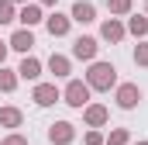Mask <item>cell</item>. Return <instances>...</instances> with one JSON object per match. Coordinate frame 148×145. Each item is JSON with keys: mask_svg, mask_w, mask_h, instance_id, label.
<instances>
[{"mask_svg": "<svg viewBox=\"0 0 148 145\" xmlns=\"http://www.w3.org/2000/svg\"><path fill=\"white\" fill-rule=\"evenodd\" d=\"M86 83L93 90H110L114 83H117V69H114L110 62H93V69L86 72Z\"/></svg>", "mask_w": 148, "mask_h": 145, "instance_id": "cell-1", "label": "cell"}, {"mask_svg": "<svg viewBox=\"0 0 148 145\" xmlns=\"http://www.w3.org/2000/svg\"><path fill=\"white\" fill-rule=\"evenodd\" d=\"M86 100H90V83L73 79V83L66 86V104H69V107H86Z\"/></svg>", "mask_w": 148, "mask_h": 145, "instance_id": "cell-2", "label": "cell"}, {"mask_svg": "<svg viewBox=\"0 0 148 145\" xmlns=\"http://www.w3.org/2000/svg\"><path fill=\"white\" fill-rule=\"evenodd\" d=\"M138 100H141V90L134 86V83H124L121 90H117V104L124 110H131V107H138Z\"/></svg>", "mask_w": 148, "mask_h": 145, "instance_id": "cell-3", "label": "cell"}, {"mask_svg": "<svg viewBox=\"0 0 148 145\" xmlns=\"http://www.w3.org/2000/svg\"><path fill=\"white\" fill-rule=\"evenodd\" d=\"M55 100H59L55 83H38V86H35V104H38V107H52Z\"/></svg>", "mask_w": 148, "mask_h": 145, "instance_id": "cell-4", "label": "cell"}, {"mask_svg": "<svg viewBox=\"0 0 148 145\" xmlns=\"http://www.w3.org/2000/svg\"><path fill=\"white\" fill-rule=\"evenodd\" d=\"M73 124L69 121H55L52 128H48V138H52V145H66V142H73Z\"/></svg>", "mask_w": 148, "mask_h": 145, "instance_id": "cell-5", "label": "cell"}, {"mask_svg": "<svg viewBox=\"0 0 148 145\" xmlns=\"http://www.w3.org/2000/svg\"><path fill=\"white\" fill-rule=\"evenodd\" d=\"M73 55L76 59H93V55H97V41H93V38H76Z\"/></svg>", "mask_w": 148, "mask_h": 145, "instance_id": "cell-6", "label": "cell"}, {"mask_svg": "<svg viewBox=\"0 0 148 145\" xmlns=\"http://www.w3.org/2000/svg\"><path fill=\"white\" fill-rule=\"evenodd\" d=\"M73 21H79V24H90V21H97V10H93V3L79 0V3L73 7Z\"/></svg>", "mask_w": 148, "mask_h": 145, "instance_id": "cell-7", "label": "cell"}, {"mask_svg": "<svg viewBox=\"0 0 148 145\" xmlns=\"http://www.w3.org/2000/svg\"><path fill=\"white\" fill-rule=\"evenodd\" d=\"M69 21H73V17H66V14H52V17H48L52 38H62V35H66V31H69Z\"/></svg>", "mask_w": 148, "mask_h": 145, "instance_id": "cell-8", "label": "cell"}, {"mask_svg": "<svg viewBox=\"0 0 148 145\" xmlns=\"http://www.w3.org/2000/svg\"><path fill=\"white\" fill-rule=\"evenodd\" d=\"M35 45V35L28 31V28H21V31H14V38H10V48H17V52H28Z\"/></svg>", "mask_w": 148, "mask_h": 145, "instance_id": "cell-9", "label": "cell"}, {"mask_svg": "<svg viewBox=\"0 0 148 145\" xmlns=\"http://www.w3.org/2000/svg\"><path fill=\"white\" fill-rule=\"evenodd\" d=\"M17 72H21L24 79H38V72H41V62H38V59H31V55H28V59H24V62L17 66Z\"/></svg>", "mask_w": 148, "mask_h": 145, "instance_id": "cell-10", "label": "cell"}, {"mask_svg": "<svg viewBox=\"0 0 148 145\" xmlns=\"http://www.w3.org/2000/svg\"><path fill=\"white\" fill-rule=\"evenodd\" d=\"M100 35L107 38V41H121V38H124V28L110 17V21H103V31H100Z\"/></svg>", "mask_w": 148, "mask_h": 145, "instance_id": "cell-11", "label": "cell"}, {"mask_svg": "<svg viewBox=\"0 0 148 145\" xmlns=\"http://www.w3.org/2000/svg\"><path fill=\"white\" fill-rule=\"evenodd\" d=\"M0 124H3V128H17V124H21V110L17 107H3L0 110Z\"/></svg>", "mask_w": 148, "mask_h": 145, "instance_id": "cell-12", "label": "cell"}, {"mask_svg": "<svg viewBox=\"0 0 148 145\" xmlns=\"http://www.w3.org/2000/svg\"><path fill=\"white\" fill-rule=\"evenodd\" d=\"M86 121H90L93 128H100V124L107 121V107H100V104H93V107H86Z\"/></svg>", "mask_w": 148, "mask_h": 145, "instance_id": "cell-13", "label": "cell"}, {"mask_svg": "<svg viewBox=\"0 0 148 145\" xmlns=\"http://www.w3.org/2000/svg\"><path fill=\"white\" fill-rule=\"evenodd\" d=\"M48 69L55 72V76H69V59L66 55H52L48 59Z\"/></svg>", "mask_w": 148, "mask_h": 145, "instance_id": "cell-14", "label": "cell"}, {"mask_svg": "<svg viewBox=\"0 0 148 145\" xmlns=\"http://www.w3.org/2000/svg\"><path fill=\"white\" fill-rule=\"evenodd\" d=\"M17 17H21V24H24V28H31V24H38V21H41V10H38V7H24Z\"/></svg>", "mask_w": 148, "mask_h": 145, "instance_id": "cell-15", "label": "cell"}, {"mask_svg": "<svg viewBox=\"0 0 148 145\" xmlns=\"http://www.w3.org/2000/svg\"><path fill=\"white\" fill-rule=\"evenodd\" d=\"M127 28H131V35H148V17H131Z\"/></svg>", "mask_w": 148, "mask_h": 145, "instance_id": "cell-16", "label": "cell"}, {"mask_svg": "<svg viewBox=\"0 0 148 145\" xmlns=\"http://www.w3.org/2000/svg\"><path fill=\"white\" fill-rule=\"evenodd\" d=\"M10 21H14V3L0 0V24H10Z\"/></svg>", "mask_w": 148, "mask_h": 145, "instance_id": "cell-17", "label": "cell"}, {"mask_svg": "<svg viewBox=\"0 0 148 145\" xmlns=\"http://www.w3.org/2000/svg\"><path fill=\"white\" fill-rule=\"evenodd\" d=\"M14 86H17V76L7 72V69H0V90H14Z\"/></svg>", "mask_w": 148, "mask_h": 145, "instance_id": "cell-18", "label": "cell"}, {"mask_svg": "<svg viewBox=\"0 0 148 145\" xmlns=\"http://www.w3.org/2000/svg\"><path fill=\"white\" fill-rule=\"evenodd\" d=\"M110 10L114 14H127L131 10V0H110Z\"/></svg>", "mask_w": 148, "mask_h": 145, "instance_id": "cell-19", "label": "cell"}, {"mask_svg": "<svg viewBox=\"0 0 148 145\" xmlns=\"http://www.w3.org/2000/svg\"><path fill=\"white\" fill-rule=\"evenodd\" d=\"M134 62L138 66H148V45H138L134 48Z\"/></svg>", "mask_w": 148, "mask_h": 145, "instance_id": "cell-20", "label": "cell"}, {"mask_svg": "<svg viewBox=\"0 0 148 145\" xmlns=\"http://www.w3.org/2000/svg\"><path fill=\"white\" fill-rule=\"evenodd\" d=\"M124 142H127V131H124V128H117L110 138H107V145H124Z\"/></svg>", "mask_w": 148, "mask_h": 145, "instance_id": "cell-21", "label": "cell"}, {"mask_svg": "<svg viewBox=\"0 0 148 145\" xmlns=\"http://www.w3.org/2000/svg\"><path fill=\"white\" fill-rule=\"evenodd\" d=\"M86 145H103V135H100V131H90V135H86Z\"/></svg>", "mask_w": 148, "mask_h": 145, "instance_id": "cell-22", "label": "cell"}, {"mask_svg": "<svg viewBox=\"0 0 148 145\" xmlns=\"http://www.w3.org/2000/svg\"><path fill=\"white\" fill-rule=\"evenodd\" d=\"M3 145H28L24 135H10V138H3Z\"/></svg>", "mask_w": 148, "mask_h": 145, "instance_id": "cell-23", "label": "cell"}, {"mask_svg": "<svg viewBox=\"0 0 148 145\" xmlns=\"http://www.w3.org/2000/svg\"><path fill=\"white\" fill-rule=\"evenodd\" d=\"M3 55H7V45H0V62H3Z\"/></svg>", "mask_w": 148, "mask_h": 145, "instance_id": "cell-24", "label": "cell"}, {"mask_svg": "<svg viewBox=\"0 0 148 145\" xmlns=\"http://www.w3.org/2000/svg\"><path fill=\"white\" fill-rule=\"evenodd\" d=\"M41 3H55V0H41Z\"/></svg>", "mask_w": 148, "mask_h": 145, "instance_id": "cell-25", "label": "cell"}, {"mask_svg": "<svg viewBox=\"0 0 148 145\" xmlns=\"http://www.w3.org/2000/svg\"><path fill=\"white\" fill-rule=\"evenodd\" d=\"M138 145H148V142H138Z\"/></svg>", "mask_w": 148, "mask_h": 145, "instance_id": "cell-26", "label": "cell"}, {"mask_svg": "<svg viewBox=\"0 0 148 145\" xmlns=\"http://www.w3.org/2000/svg\"><path fill=\"white\" fill-rule=\"evenodd\" d=\"M17 3H24V0H17Z\"/></svg>", "mask_w": 148, "mask_h": 145, "instance_id": "cell-27", "label": "cell"}]
</instances>
